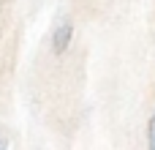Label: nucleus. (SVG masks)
Listing matches in <instances>:
<instances>
[{
    "label": "nucleus",
    "mask_w": 155,
    "mask_h": 150,
    "mask_svg": "<svg viewBox=\"0 0 155 150\" xmlns=\"http://www.w3.org/2000/svg\"><path fill=\"white\" fill-rule=\"evenodd\" d=\"M0 150H11V139L5 131H0Z\"/></svg>",
    "instance_id": "nucleus-3"
},
{
    "label": "nucleus",
    "mask_w": 155,
    "mask_h": 150,
    "mask_svg": "<svg viewBox=\"0 0 155 150\" xmlns=\"http://www.w3.org/2000/svg\"><path fill=\"white\" fill-rule=\"evenodd\" d=\"M71 41H74V22L65 16V19H60V22L54 25V30H52V38H49L52 55H65L68 46H71Z\"/></svg>",
    "instance_id": "nucleus-1"
},
{
    "label": "nucleus",
    "mask_w": 155,
    "mask_h": 150,
    "mask_svg": "<svg viewBox=\"0 0 155 150\" xmlns=\"http://www.w3.org/2000/svg\"><path fill=\"white\" fill-rule=\"evenodd\" d=\"M147 150H155V109L150 115V123H147Z\"/></svg>",
    "instance_id": "nucleus-2"
}]
</instances>
